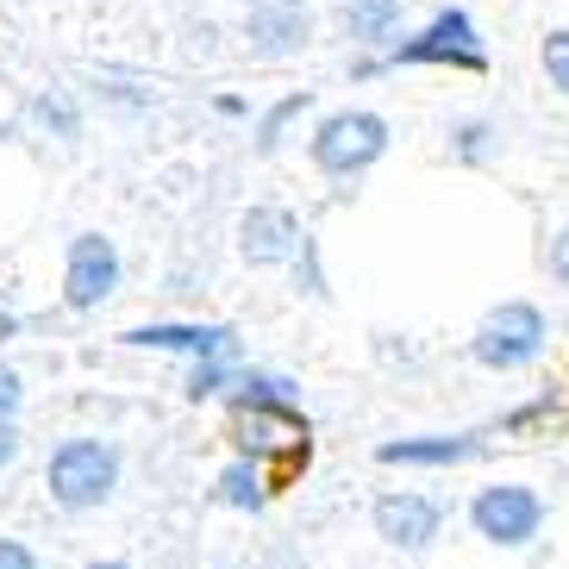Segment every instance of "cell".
Returning a JSON list of instances; mask_svg holds the SVG:
<instances>
[{"mask_svg":"<svg viewBox=\"0 0 569 569\" xmlns=\"http://www.w3.org/2000/svg\"><path fill=\"white\" fill-rule=\"evenodd\" d=\"M119 482H126V445L107 432H63L44 457V501L69 519L113 507Z\"/></svg>","mask_w":569,"mask_h":569,"instance_id":"cell-1","label":"cell"},{"mask_svg":"<svg viewBox=\"0 0 569 569\" xmlns=\"http://www.w3.org/2000/svg\"><path fill=\"white\" fill-rule=\"evenodd\" d=\"M545 351H551V313L538 301H495L469 332V357L488 376H519V369L545 363Z\"/></svg>","mask_w":569,"mask_h":569,"instance_id":"cell-2","label":"cell"},{"mask_svg":"<svg viewBox=\"0 0 569 569\" xmlns=\"http://www.w3.org/2000/svg\"><path fill=\"white\" fill-rule=\"evenodd\" d=\"M388 144H395V126H388L376 107H338V113H326L313 126L307 157H313L319 176H332V182H357V176H369V169L388 157Z\"/></svg>","mask_w":569,"mask_h":569,"instance_id":"cell-3","label":"cell"},{"mask_svg":"<svg viewBox=\"0 0 569 569\" xmlns=\"http://www.w3.org/2000/svg\"><path fill=\"white\" fill-rule=\"evenodd\" d=\"M469 532L495 545V551H532L545 526H551V501L532 482H482L463 507Z\"/></svg>","mask_w":569,"mask_h":569,"instance_id":"cell-4","label":"cell"},{"mask_svg":"<svg viewBox=\"0 0 569 569\" xmlns=\"http://www.w3.org/2000/svg\"><path fill=\"white\" fill-rule=\"evenodd\" d=\"M119 345L182 357V363H244V338L226 319H144V326H126Z\"/></svg>","mask_w":569,"mask_h":569,"instance_id":"cell-5","label":"cell"},{"mask_svg":"<svg viewBox=\"0 0 569 569\" xmlns=\"http://www.w3.org/2000/svg\"><path fill=\"white\" fill-rule=\"evenodd\" d=\"M382 63H407V69H469V76H476V69H488V44H482V32H476V19H469L463 7H445V13H432L413 38H395Z\"/></svg>","mask_w":569,"mask_h":569,"instance_id":"cell-6","label":"cell"},{"mask_svg":"<svg viewBox=\"0 0 569 569\" xmlns=\"http://www.w3.org/2000/svg\"><path fill=\"white\" fill-rule=\"evenodd\" d=\"M445 519H451V501L432 495V488H388V495L369 501V526H376V538H382L388 551H401V557L432 551L438 532H445Z\"/></svg>","mask_w":569,"mask_h":569,"instance_id":"cell-7","label":"cell"},{"mask_svg":"<svg viewBox=\"0 0 569 569\" xmlns=\"http://www.w3.org/2000/svg\"><path fill=\"white\" fill-rule=\"evenodd\" d=\"M126 288V257L107 232H76L63 244V307L69 313H101Z\"/></svg>","mask_w":569,"mask_h":569,"instance_id":"cell-8","label":"cell"},{"mask_svg":"<svg viewBox=\"0 0 569 569\" xmlns=\"http://www.w3.org/2000/svg\"><path fill=\"white\" fill-rule=\"evenodd\" d=\"M307 251H313L307 244V226L288 207H276V201L244 207V219H238V257L251 269H295Z\"/></svg>","mask_w":569,"mask_h":569,"instance_id":"cell-9","label":"cell"},{"mask_svg":"<svg viewBox=\"0 0 569 569\" xmlns=\"http://www.w3.org/2000/svg\"><path fill=\"white\" fill-rule=\"evenodd\" d=\"M232 445L251 463H269V457H301L307 463L313 426H307L301 407H251V413H232Z\"/></svg>","mask_w":569,"mask_h":569,"instance_id":"cell-10","label":"cell"},{"mask_svg":"<svg viewBox=\"0 0 569 569\" xmlns=\"http://www.w3.org/2000/svg\"><path fill=\"white\" fill-rule=\"evenodd\" d=\"M482 451H488L482 432H413V438H382L376 463L382 469H457V463H476Z\"/></svg>","mask_w":569,"mask_h":569,"instance_id":"cell-11","label":"cell"},{"mask_svg":"<svg viewBox=\"0 0 569 569\" xmlns=\"http://www.w3.org/2000/svg\"><path fill=\"white\" fill-rule=\"evenodd\" d=\"M244 38H251V57H263V63L301 57L313 44V13H307L301 0H263L244 19Z\"/></svg>","mask_w":569,"mask_h":569,"instance_id":"cell-12","label":"cell"},{"mask_svg":"<svg viewBox=\"0 0 569 569\" xmlns=\"http://www.w3.org/2000/svg\"><path fill=\"white\" fill-rule=\"evenodd\" d=\"M226 407H232V413H251V407H301V382L282 376V369L238 363L232 388H226Z\"/></svg>","mask_w":569,"mask_h":569,"instance_id":"cell-13","label":"cell"},{"mask_svg":"<svg viewBox=\"0 0 569 569\" xmlns=\"http://www.w3.org/2000/svg\"><path fill=\"white\" fill-rule=\"evenodd\" d=\"M269 495H276V482H269V469L251 463V457H232V463L213 476V501L226 507V513L257 519V513L269 507Z\"/></svg>","mask_w":569,"mask_h":569,"instance_id":"cell-14","label":"cell"},{"mask_svg":"<svg viewBox=\"0 0 569 569\" xmlns=\"http://www.w3.org/2000/svg\"><path fill=\"white\" fill-rule=\"evenodd\" d=\"M401 0H345V13H338V26H345V38L351 44H395L401 38Z\"/></svg>","mask_w":569,"mask_h":569,"instance_id":"cell-15","label":"cell"},{"mask_svg":"<svg viewBox=\"0 0 569 569\" xmlns=\"http://www.w3.org/2000/svg\"><path fill=\"white\" fill-rule=\"evenodd\" d=\"M232 376H238V363H188V376H182V395L194 407H207V401H226V388H232Z\"/></svg>","mask_w":569,"mask_h":569,"instance_id":"cell-16","label":"cell"},{"mask_svg":"<svg viewBox=\"0 0 569 569\" xmlns=\"http://www.w3.org/2000/svg\"><path fill=\"white\" fill-rule=\"evenodd\" d=\"M538 63H545V82H551L557 94L569 101V26L545 32V44H538Z\"/></svg>","mask_w":569,"mask_h":569,"instance_id":"cell-17","label":"cell"},{"mask_svg":"<svg viewBox=\"0 0 569 569\" xmlns=\"http://www.w3.org/2000/svg\"><path fill=\"white\" fill-rule=\"evenodd\" d=\"M32 119L44 126V132H57L69 144V138H82V119H76V107L63 101V94H38L32 101Z\"/></svg>","mask_w":569,"mask_h":569,"instance_id":"cell-18","label":"cell"},{"mask_svg":"<svg viewBox=\"0 0 569 569\" xmlns=\"http://www.w3.org/2000/svg\"><path fill=\"white\" fill-rule=\"evenodd\" d=\"M301 107H307V94H288V101L282 107H276V113H269L263 119V126H257V151H276V144H282V126H288V119H295V113H301Z\"/></svg>","mask_w":569,"mask_h":569,"instance_id":"cell-19","label":"cell"},{"mask_svg":"<svg viewBox=\"0 0 569 569\" xmlns=\"http://www.w3.org/2000/svg\"><path fill=\"white\" fill-rule=\"evenodd\" d=\"M545 276L569 295V226H557V232L545 238Z\"/></svg>","mask_w":569,"mask_h":569,"instance_id":"cell-20","label":"cell"},{"mask_svg":"<svg viewBox=\"0 0 569 569\" xmlns=\"http://www.w3.org/2000/svg\"><path fill=\"white\" fill-rule=\"evenodd\" d=\"M19 413H26V376H19L13 363H0V419L19 426Z\"/></svg>","mask_w":569,"mask_h":569,"instance_id":"cell-21","label":"cell"},{"mask_svg":"<svg viewBox=\"0 0 569 569\" xmlns=\"http://www.w3.org/2000/svg\"><path fill=\"white\" fill-rule=\"evenodd\" d=\"M482 138H495V126H488V119H469V126H457V132H451V144H457V157L476 163V157H488Z\"/></svg>","mask_w":569,"mask_h":569,"instance_id":"cell-22","label":"cell"},{"mask_svg":"<svg viewBox=\"0 0 569 569\" xmlns=\"http://www.w3.org/2000/svg\"><path fill=\"white\" fill-rule=\"evenodd\" d=\"M19 463H26V432H19L13 419H0V482H7Z\"/></svg>","mask_w":569,"mask_h":569,"instance_id":"cell-23","label":"cell"},{"mask_svg":"<svg viewBox=\"0 0 569 569\" xmlns=\"http://www.w3.org/2000/svg\"><path fill=\"white\" fill-rule=\"evenodd\" d=\"M0 569H44V557L26 545V538H13V532H0Z\"/></svg>","mask_w":569,"mask_h":569,"instance_id":"cell-24","label":"cell"},{"mask_svg":"<svg viewBox=\"0 0 569 569\" xmlns=\"http://www.w3.org/2000/svg\"><path fill=\"white\" fill-rule=\"evenodd\" d=\"M7 338H19V313L7 301H0V345H7Z\"/></svg>","mask_w":569,"mask_h":569,"instance_id":"cell-25","label":"cell"},{"mask_svg":"<svg viewBox=\"0 0 569 569\" xmlns=\"http://www.w3.org/2000/svg\"><path fill=\"white\" fill-rule=\"evenodd\" d=\"M213 107H219V113H226V119H244V101H238V94H219Z\"/></svg>","mask_w":569,"mask_h":569,"instance_id":"cell-26","label":"cell"},{"mask_svg":"<svg viewBox=\"0 0 569 569\" xmlns=\"http://www.w3.org/2000/svg\"><path fill=\"white\" fill-rule=\"evenodd\" d=\"M82 569H138L132 557H94V563H82Z\"/></svg>","mask_w":569,"mask_h":569,"instance_id":"cell-27","label":"cell"},{"mask_svg":"<svg viewBox=\"0 0 569 569\" xmlns=\"http://www.w3.org/2000/svg\"><path fill=\"white\" fill-rule=\"evenodd\" d=\"M207 569H238V563H232V557H219V563H207Z\"/></svg>","mask_w":569,"mask_h":569,"instance_id":"cell-28","label":"cell"}]
</instances>
